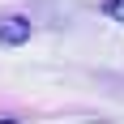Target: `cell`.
<instances>
[{"label":"cell","mask_w":124,"mask_h":124,"mask_svg":"<svg viewBox=\"0 0 124 124\" xmlns=\"http://www.w3.org/2000/svg\"><path fill=\"white\" fill-rule=\"evenodd\" d=\"M107 17H116V22H124V0H107Z\"/></svg>","instance_id":"2"},{"label":"cell","mask_w":124,"mask_h":124,"mask_svg":"<svg viewBox=\"0 0 124 124\" xmlns=\"http://www.w3.org/2000/svg\"><path fill=\"white\" fill-rule=\"evenodd\" d=\"M26 39H30V22H26L22 13L0 17V43H4V47H22Z\"/></svg>","instance_id":"1"}]
</instances>
